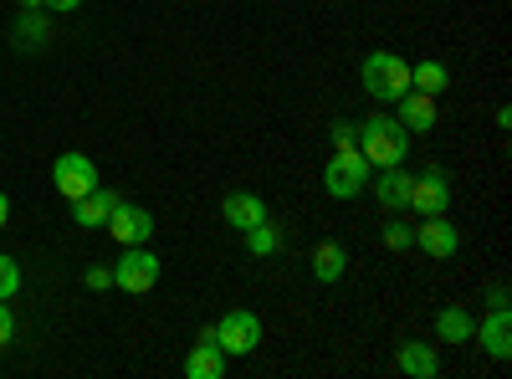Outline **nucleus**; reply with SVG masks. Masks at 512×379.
I'll list each match as a JSON object with an SVG mask.
<instances>
[{
	"mask_svg": "<svg viewBox=\"0 0 512 379\" xmlns=\"http://www.w3.org/2000/svg\"><path fill=\"white\" fill-rule=\"evenodd\" d=\"M405 210H415V216H446L451 210V175L441 170V164L410 180V205Z\"/></svg>",
	"mask_w": 512,
	"mask_h": 379,
	"instance_id": "nucleus-7",
	"label": "nucleus"
},
{
	"mask_svg": "<svg viewBox=\"0 0 512 379\" xmlns=\"http://www.w3.org/2000/svg\"><path fill=\"white\" fill-rule=\"evenodd\" d=\"M47 21H31V11H26V21H16V47H26V41H31V47H47Z\"/></svg>",
	"mask_w": 512,
	"mask_h": 379,
	"instance_id": "nucleus-22",
	"label": "nucleus"
},
{
	"mask_svg": "<svg viewBox=\"0 0 512 379\" xmlns=\"http://www.w3.org/2000/svg\"><path fill=\"white\" fill-rule=\"evenodd\" d=\"M395 364H400V374H410V379H436V374H441L436 344H420V339H405L400 354H395Z\"/></svg>",
	"mask_w": 512,
	"mask_h": 379,
	"instance_id": "nucleus-13",
	"label": "nucleus"
},
{
	"mask_svg": "<svg viewBox=\"0 0 512 379\" xmlns=\"http://www.w3.org/2000/svg\"><path fill=\"white\" fill-rule=\"evenodd\" d=\"M369 180H374V164L359 149H333L328 170H323V190L333 200H354L359 190H369Z\"/></svg>",
	"mask_w": 512,
	"mask_h": 379,
	"instance_id": "nucleus-3",
	"label": "nucleus"
},
{
	"mask_svg": "<svg viewBox=\"0 0 512 379\" xmlns=\"http://www.w3.org/2000/svg\"><path fill=\"white\" fill-rule=\"evenodd\" d=\"M16 292H21V267H16V257L0 251V303H11Z\"/></svg>",
	"mask_w": 512,
	"mask_h": 379,
	"instance_id": "nucleus-21",
	"label": "nucleus"
},
{
	"mask_svg": "<svg viewBox=\"0 0 512 379\" xmlns=\"http://www.w3.org/2000/svg\"><path fill=\"white\" fill-rule=\"evenodd\" d=\"M410 170H405V164H390V170H379L369 185H374V200L384 205V210H390V216H400V210L410 205Z\"/></svg>",
	"mask_w": 512,
	"mask_h": 379,
	"instance_id": "nucleus-10",
	"label": "nucleus"
},
{
	"mask_svg": "<svg viewBox=\"0 0 512 379\" xmlns=\"http://www.w3.org/2000/svg\"><path fill=\"white\" fill-rule=\"evenodd\" d=\"M103 226L113 231V241H118V246H144V241H154V210L118 200V205H113V216H108Z\"/></svg>",
	"mask_w": 512,
	"mask_h": 379,
	"instance_id": "nucleus-8",
	"label": "nucleus"
},
{
	"mask_svg": "<svg viewBox=\"0 0 512 379\" xmlns=\"http://www.w3.org/2000/svg\"><path fill=\"white\" fill-rule=\"evenodd\" d=\"M11 339H16V318H11V308H6V303H0V349H6Z\"/></svg>",
	"mask_w": 512,
	"mask_h": 379,
	"instance_id": "nucleus-26",
	"label": "nucleus"
},
{
	"mask_svg": "<svg viewBox=\"0 0 512 379\" xmlns=\"http://www.w3.org/2000/svg\"><path fill=\"white\" fill-rule=\"evenodd\" d=\"M6 226H11V195L0 190V231H6Z\"/></svg>",
	"mask_w": 512,
	"mask_h": 379,
	"instance_id": "nucleus-28",
	"label": "nucleus"
},
{
	"mask_svg": "<svg viewBox=\"0 0 512 379\" xmlns=\"http://www.w3.org/2000/svg\"><path fill=\"white\" fill-rule=\"evenodd\" d=\"M21 11H41V0H21Z\"/></svg>",
	"mask_w": 512,
	"mask_h": 379,
	"instance_id": "nucleus-30",
	"label": "nucleus"
},
{
	"mask_svg": "<svg viewBox=\"0 0 512 379\" xmlns=\"http://www.w3.org/2000/svg\"><path fill=\"white\" fill-rule=\"evenodd\" d=\"M82 282H88L93 292H108L113 287V267H88V272H82Z\"/></svg>",
	"mask_w": 512,
	"mask_h": 379,
	"instance_id": "nucleus-25",
	"label": "nucleus"
},
{
	"mask_svg": "<svg viewBox=\"0 0 512 379\" xmlns=\"http://www.w3.org/2000/svg\"><path fill=\"white\" fill-rule=\"evenodd\" d=\"M359 82H364V93H369V98L395 103L400 93H410V62L395 57V52H369L364 67H359Z\"/></svg>",
	"mask_w": 512,
	"mask_h": 379,
	"instance_id": "nucleus-2",
	"label": "nucleus"
},
{
	"mask_svg": "<svg viewBox=\"0 0 512 379\" xmlns=\"http://www.w3.org/2000/svg\"><path fill=\"white\" fill-rule=\"evenodd\" d=\"M221 216H226V226H231V231H251L256 221H267L272 210H267V200H262V195H251V190H231V195L221 200Z\"/></svg>",
	"mask_w": 512,
	"mask_h": 379,
	"instance_id": "nucleus-11",
	"label": "nucleus"
},
{
	"mask_svg": "<svg viewBox=\"0 0 512 379\" xmlns=\"http://www.w3.org/2000/svg\"><path fill=\"white\" fill-rule=\"evenodd\" d=\"M216 344L226 349V359H246L262 349V318H256L251 308H231L216 318Z\"/></svg>",
	"mask_w": 512,
	"mask_h": 379,
	"instance_id": "nucleus-4",
	"label": "nucleus"
},
{
	"mask_svg": "<svg viewBox=\"0 0 512 379\" xmlns=\"http://www.w3.org/2000/svg\"><path fill=\"white\" fill-rule=\"evenodd\" d=\"M384 246H390V251H410L415 246V231L405 221H384Z\"/></svg>",
	"mask_w": 512,
	"mask_h": 379,
	"instance_id": "nucleus-23",
	"label": "nucleus"
},
{
	"mask_svg": "<svg viewBox=\"0 0 512 379\" xmlns=\"http://www.w3.org/2000/svg\"><path fill=\"white\" fill-rule=\"evenodd\" d=\"M82 6V0H41V11H52V16H72Z\"/></svg>",
	"mask_w": 512,
	"mask_h": 379,
	"instance_id": "nucleus-27",
	"label": "nucleus"
},
{
	"mask_svg": "<svg viewBox=\"0 0 512 379\" xmlns=\"http://www.w3.org/2000/svg\"><path fill=\"white\" fill-rule=\"evenodd\" d=\"M477 339H482V349H487L497 364L512 354V323H507V308H492V313L477 323Z\"/></svg>",
	"mask_w": 512,
	"mask_h": 379,
	"instance_id": "nucleus-15",
	"label": "nucleus"
},
{
	"mask_svg": "<svg viewBox=\"0 0 512 379\" xmlns=\"http://www.w3.org/2000/svg\"><path fill=\"white\" fill-rule=\"evenodd\" d=\"M410 88H420V93L441 98V93L451 88V72H446V62H415V67H410Z\"/></svg>",
	"mask_w": 512,
	"mask_h": 379,
	"instance_id": "nucleus-20",
	"label": "nucleus"
},
{
	"mask_svg": "<svg viewBox=\"0 0 512 379\" xmlns=\"http://www.w3.org/2000/svg\"><path fill=\"white\" fill-rule=\"evenodd\" d=\"M113 205H118V195L98 185V190H88L82 200H72V221H77L82 231H98V226L113 216Z\"/></svg>",
	"mask_w": 512,
	"mask_h": 379,
	"instance_id": "nucleus-14",
	"label": "nucleus"
},
{
	"mask_svg": "<svg viewBox=\"0 0 512 379\" xmlns=\"http://www.w3.org/2000/svg\"><path fill=\"white\" fill-rule=\"evenodd\" d=\"M359 154L374 164V170H390V164H405L410 154V134H405V123L390 118V113H369L359 123Z\"/></svg>",
	"mask_w": 512,
	"mask_h": 379,
	"instance_id": "nucleus-1",
	"label": "nucleus"
},
{
	"mask_svg": "<svg viewBox=\"0 0 512 379\" xmlns=\"http://www.w3.org/2000/svg\"><path fill=\"white\" fill-rule=\"evenodd\" d=\"M487 308H507V287H492L487 292Z\"/></svg>",
	"mask_w": 512,
	"mask_h": 379,
	"instance_id": "nucleus-29",
	"label": "nucleus"
},
{
	"mask_svg": "<svg viewBox=\"0 0 512 379\" xmlns=\"http://www.w3.org/2000/svg\"><path fill=\"white\" fill-rule=\"evenodd\" d=\"M400 103V123H405V134H431L436 129V98L431 93H420V88H410V93H400L395 98Z\"/></svg>",
	"mask_w": 512,
	"mask_h": 379,
	"instance_id": "nucleus-12",
	"label": "nucleus"
},
{
	"mask_svg": "<svg viewBox=\"0 0 512 379\" xmlns=\"http://www.w3.org/2000/svg\"><path fill=\"white\" fill-rule=\"evenodd\" d=\"M246 236V251H251V257H277V251H282V226L267 216V221H256L251 231H241Z\"/></svg>",
	"mask_w": 512,
	"mask_h": 379,
	"instance_id": "nucleus-19",
	"label": "nucleus"
},
{
	"mask_svg": "<svg viewBox=\"0 0 512 379\" xmlns=\"http://www.w3.org/2000/svg\"><path fill=\"white\" fill-rule=\"evenodd\" d=\"M333 149H359V129H354V123H333Z\"/></svg>",
	"mask_w": 512,
	"mask_h": 379,
	"instance_id": "nucleus-24",
	"label": "nucleus"
},
{
	"mask_svg": "<svg viewBox=\"0 0 512 379\" xmlns=\"http://www.w3.org/2000/svg\"><path fill=\"white\" fill-rule=\"evenodd\" d=\"M349 272V246L344 241H318L313 246V277L318 282H338Z\"/></svg>",
	"mask_w": 512,
	"mask_h": 379,
	"instance_id": "nucleus-16",
	"label": "nucleus"
},
{
	"mask_svg": "<svg viewBox=\"0 0 512 379\" xmlns=\"http://www.w3.org/2000/svg\"><path fill=\"white\" fill-rule=\"evenodd\" d=\"M159 257L149 251V241L144 246H123V257L113 262V287H123V292H154V282H159Z\"/></svg>",
	"mask_w": 512,
	"mask_h": 379,
	"instance_id": "nucleus-5",
	"label": "nucleus"
},
{
	"mask_svg": "<svg viewBox=\"0 0 512 379\" xmlns=\"http://www.w3.org/2000/svg\"><path fill=\"white\" fill-rule=\"evenodd\" d=\"M415 246H420L431 262H451V257H456V246H461V236H456V226H451L446 216H420V226H415Z\"/></svg>",
	"mask_w": 512,
	"mask_h": 379,
	"instance_id": "nucleus-9",
	"label": "nucleus"
},
{
	"mask_svg": "<svg viewBox=\"0 0 512 379\" xmlns=\"http://www.w3.org/2000/svg\"><path fill=\"white\" fill-rule=\"evenodd\" d=\"M52 185H57L62 200H82L88 190H98V164H93L88 154L67 149V154L52 159Z\"/></svg>",
	"mask_w": 512,
	"mask_h": 379,
	"instance_id": "nucleus-6",
	"label": "nucleus"
},
{
	"mask_svg": "<svg viewBox=\"0 0 512 379\" xmlns=\"http://www.w3.org/2000/svg\"><path fill=\"white\" fill-rule=\"evenodd\" d=\"M185 374L190 379H226V349L221 344H195L185 354Z\"/></svg>",
	"mask_w": 512,
	"mask_h": 379,
	"instance_id": "nucleus-17",
	"label": "nucleus"
},
{
	"mask_svg": "<svg viewBox=\"0 0 512 379\" xmlns=\"http://www.w3.org/2000/svg\"><path fill=\"white\" fill-rule=\"evenodd\" d=\"M436 333H441V344H472L477 339V318L466 308H441L436 313Z\"/></svg>",
	"mask_w": 512,
	"mask_h": 379,
	"instance_id": "nucleus-18",
	"label": "nucleus"
}]
</instances>
